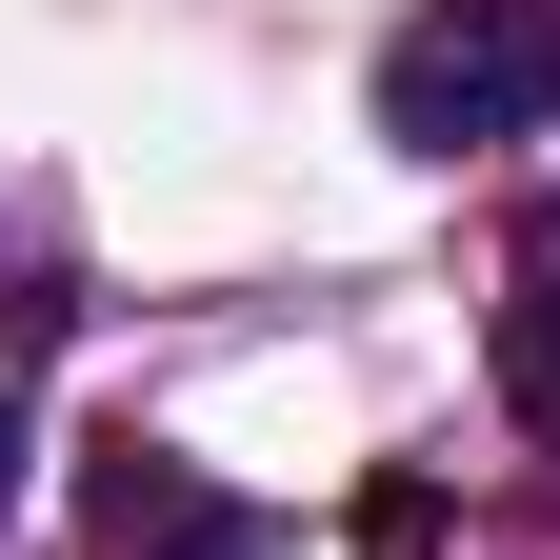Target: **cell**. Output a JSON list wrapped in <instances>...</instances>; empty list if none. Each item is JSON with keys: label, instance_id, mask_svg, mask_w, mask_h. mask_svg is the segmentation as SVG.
<instances>
[{"label": "cell", "instance_id": "6da1fadb", "mask_svg": "<svg viewBox=\"0 0 560 560\" xmlns=\"http://www.w3.org/2000/svg\"><path fill=\"white\" fill-rule=\"evenodd\" d=\"M560 120V0H420L381 40V140L400 161H480V140Z\"/></svg>", "mask_w": 560, "mask_h": 560}, {"label": "cell", "instance_id": "7a4b0ae2", "mask_svg": "<svg viewBox=\"0 0 560 560\" xmlns=\"http://www.w3.org/2000/svg\"><path fill=\"white\" fill-rule=\"evenodd\" d=\"M81 560H280V501H241V480H200L180 441H120L81 460Z\"/></svg>", "mask_w": 560, "mask_h": 560}, {"label": "cell", "instance_id": "3957f363", "mask_svg": "<svg viewBox=\"0 0 560 560\" xmlns=\"http://www.w3.org/2000/svg\"><path fill=\"white\" fill-rule=\"evenodd\" d=\"M501 400H521V441H560V241L521 260V301H501Z\"/></svg>", "mask_w": 560, "mask_h": 560}, {"label": "cell", "instance_id": "277c9868", "mask_svg": "<svg viewBox=\"0 0 560 560\" xmlns=\"http://www.w3.org/2000/svg\"><path fill=\"white\" fill-rule=\"evenodd\" d=\"M0 501H21V400H0Z\"/></svg>", "mask_w": 560, "mask_h": 560}]
</instances>
